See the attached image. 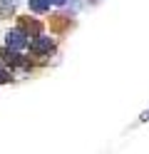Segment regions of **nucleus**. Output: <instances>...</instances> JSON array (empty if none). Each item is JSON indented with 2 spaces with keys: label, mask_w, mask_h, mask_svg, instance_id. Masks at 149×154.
I'll return each mask as SVG.
<instances>
[{
  "label": "nucleus",
  "mask_w": 149,
  "mask_h": 154,
  "mask_svg": "<svg viewBox=\"0 0 149 154\" xmlns=\"http://www.w3.org/2000/svg\"><path fill=\"white\" fill-rule=\"evenodd\" d=\"M30 50H33L35 55H50V52L55 50V42H52V37L35 35V40L30 42Z\"/></svg>",
  "instance_id": "nucleus-1"
},
{
  "label": "nucleus",
  "mask_w": 149,
  "mask_h": 154,
  "mask_svg": "<svg viewBox=\"0 0 149 154\" xmlns=\"http://www.w3.org/2000/svg\"><path fill=\"white\" fill-rule=\"evenodd\" d=\"M5 42H8V47H13V50H25L27 47V35L23 32V27H17V30H10L5 35Z\"/></svg>",
  "instance_id": "nucleus-2"
},
{
  "label": "nucleus",
  "mask_w": 149,
  "mask_h": 154,
  "mask_svg": "<svg viewBox=\"0 0 149 154\" xmlns=\"http://www.w3.org/2000/svg\"><path fill=\"white\" fill-rule=\"evenodd\" d=\"M0 57H3V62H8V65H23V67H25V60H20V55L13 50V47L0 50Z\"/></svg>",
  "instance_id": "nucleus-3"
},
{
  "label": "nucleus",
  "mask_w": 149,
  "mask_h": 154,
  "mask_svg": "<svg viewBox=\"0 0 149 154\" xmlns=\"http://www.w3.org/2000/svg\"><path fill=\"white\" fill-rule=\"evenodd\" d=\"M15 0H0V20H5V17H10L15 13Z\"/></svg>",
  "instance_id": "nucleus-4"
},
{
  "label": "nucleus",
  "mask_w": 149,
  "mask_h": 154,
  "mask_svg": "<svg viewBox=\"0 0 149 154\" xmlns=\"http://www.w3.org/2000/svg\"><path fill=\"white\" fill-rule=\"evenodd\" d=\"M52 0H30V10L33 13H47Z\"/></svg>",
  "instance_id": "nucleus-5"
},
{
  "label": "nucleus",
  "mask_w": 149,
  "mask_h": 154,
  "mask_svg": "<svg viewBox=\"0 0 149 154\" xmlns=\"http://www.w3.org/2000/svg\"><path fill=\"white\" fill-rule=\"evenodd\" d=\"M20 27H23V30H27L30 35H40V23H35V20L23 17V20H20Z\"/></svg>",
  "instance_id": "nucleus-6"
},
{
  "label": "nucleus",
  "mask_w": 149,
  "mask_h": 154,
  "mask_svg": "<svg viewBox=\"0 0 149 154\" xmlns=\"http://www.w3.org/2000/svg\"><path fill=\"white\" fill-rule=\"evenodd\" d=\"M67 23H70V17H65V15H55V20H52V30H65Z\"/></svg>",
  "instance_id": "nucleus-7"
},
{
  "label": "nucleus",
  "mask_w": 149,
  "mask_h": 154,
  "mask_svg": "<svg viewBox=\"0 0 149 154\" xmlns=\"http://www.w3.org/2000/svg\"><path fill=\"white\" fill-rule=\"evenodd\" d=\"M5 82H10V72L5 70L3 65H0V85H5Z\"/></svg>",
  "instance_id": "nucleus-8"
},
{
  "label": "nucleus",
  "mask_w": 149,
  "mask_h": 154,
  "mask_svg": "<svg viewBox=\"0 0 149 154\" xmlns=\"http://www.w3.org/2000/svg\"><path fill=\"white\" fill-rule=\"evenodd\" d=\"M52 3H55V5H65L67 0H52Z\"/></svg>",
  "instance_id": "nucleus-9"
}]
</instances>
